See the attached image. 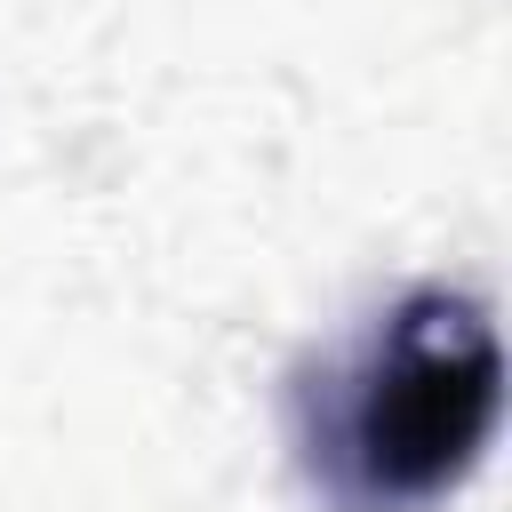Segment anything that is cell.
Here are the masks:
<instances>
[{
  "label": "cell",
  "instance_id": "1",
  "mask_svg": "<svg viewBox=\"0 0 512 512\" xmlns=\"http://www.w3.org/2000/svg\"><path fill=\"white\" fill-rule=\"evenodd\" d=\"M496 376V328L464 296H408L344 376L328 424L336 488L368 512H408L456 488L496 424Z\"/></svg>",
  "mask_w": 512,
  "mask_h": 512
}]
</instances>
